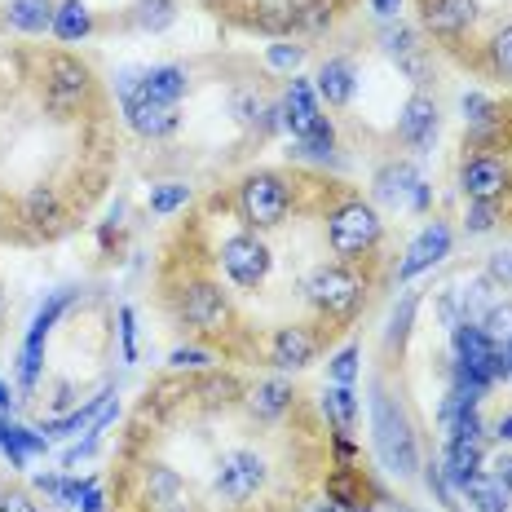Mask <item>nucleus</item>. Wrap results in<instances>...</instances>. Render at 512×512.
Wrapping results in <instances>:
<instances>
[{
    "mask_svg": "<svg viewBox=\"0 0 512 512\" xmlns=\"http://www.w3.org/2000/svg\"><path fill=\"white\" fill-rule=\"evenodd\" d=\"M371 446L376 460L393 477H415L420 468V442H415L411 415L398 407V398L384 393V384H371Z\"/></svg>",
    "mask_w": 512,
    "mask_h": 512,
    "instance_id": "f257e3e1",
    "label": "nucleus"
},
{
    "mask_svg": "<svg viewBox=\"0 0 512 512\" xmlns=\"http://www.w3.org/2000/svg\"><path fill=\"white\" fill-rule=\"evenodd\" d=\"M380 234H384L380 212L371 204H362V199H349V204H340L332 217H327V239H332V252L345 256V261L371 252L380 243Z\"/></svg>",
    "mask_w": 512,
    "mask_h": 512,
    "instance_id": "f03ea898",
    "label": "nucleus"
},
{
    "mask_svg": "<svg viewBox=\"0 0 512 512\" xmlns=\"http://www.w3.org/2000/svg\"><path fill=\"white\" fill-rule=\"evenodd\" d=\"M287 208H292V190H287V181L279 173H252V177H243V186H239V212H243V221H248L252 230L279 226V221L287 217Z\"/></svg>",
    "mask_w": 512,
    "mask_h": 512,
    "instance_id": "7ed1b4c3",
    "label": "nucleus"
},
{
    "mask_svg": "<svg viewBox=\"0 0 512 512\" xmlns=\"http://www.w3.org/2000/svg\"><path fill=\"white\" fill-rule=\"evenodd\" d=\"M305 296H309V305L323 309L327 318H349L362 305V296H367V283H362L358 274H349L345 265H323V270L309 274Z\"/></svg>",
    "mask_w": 512,
    "mask_h": 512,
    "instance_id": "20e7f679",
    "label": "nucleus"
},
{
    "mask_svg": "<svg viewBox=\"0 0 512 512\" xmlns=\"http://www.w3.org/2000/svg\"><path fill=\"white\" fill-rule=\"evenodd\" d=\"M371 195H376V204H384V208L424 212L433 190H429V181L415 173V164H384L376 181H371Z\"/></svg>",
    "mask_w": 512,
    "mask_h": 512,
    "instance_id": "39448f33",
    "label": "nucleus"
},
{
    "mask_svg": "<svg viewBox=\"0 0 512 512\" xmlns=\"http://www.w3.org/2000/svg\"><path fill=\"white\" fill-rule=\"evenodd\" d=\"M221 270L234 287H261L270 274V248L248 230V234H230L221 243Z\"/></svg>",
    "mask_w": 512,
    "mask_h": 512,
    "instance_id": "423d86ee",
    "label": "nucleus"
},
{
    "mask_svg": "<svg viewBox=\"0 0 512 512\" xmlns=\"http://www.w3.org/2000/svg\"><path fill=\"white\" fill-rule=\"evenodd\" d=\"M212 486H217V495L226 499V504H243V499H252L256 490L265 486V460L252 451H226L217 460Z\"/></svg>",
    "mask_w": 512,
    "mask_h": 512,
    "instance_id": "0eeeda50",
    "label": "nucleus"
},
{
    "mask_svg": "<svg viewBox=\"0 0 512 512\" xmlns=\"http://www.w3.org/2000/svg\"><path fill=\"white\" fill-rule=\"evenodd\" d=\"M45 98H49L53 111H76V106L89 98V67H84L80 58H67V53L49 58V67H45Z\"/></svg>",
    "mask_w": 512,
    "mask_h": 512,
    "instance_id": "6e6552de",
    "label": "nucleus"
},
{
    "mask_svg": "<svg viewBox=\"0 0 512 512\" xmlns=\"http://www.w3.org/2000/svg\"><path fill=\"white\" fill-rule=\"evenodd\" d=\"M508 186H512V168L499 155H473L460 168V190L468 195V204H495V199H504Z\"/></svg>",
    "mask_w": 512,
    "mask_h": 512,
    "instance_id": "1a4fd4ad",
    "label": "nucleus"
},
{
    "mask_svg": "<svg viewBox=\"0 0 512 512\" xmlns=\"http://www.w3.org/2000/svg\"><path fill=\"white\" fill-rule=\"evenodd\" d=\"M446 256H451V226H446V221H429V226H424V230L411 239L407 256H402L398 283H411L415 274H424V270H433V265H442Z\"/></svg>",
    "mask_w": 512,
    "mask_h": 512,
    "instance_id": "9d476101",
    "label": "nucleus"
},
{
    "mask_svg": "<svg viewBox=\"0 0 512 512\" xmlns=\"http://www.w3.org/2000/svg\"><path fill=\"white\" fill-rule=\"evenodd\" d=\"M181 318L199 332H221L230 323V305H226V292L217 283H190L181 292Z\"/></svg>",
    "mask_w": 512,
    "mask_h": 512,
    "instance_id": "9b49d317",
    "label": "nucleus"
},
{
    "mask_svg": "<svg viewBox=\"0 0 512 512\" xmlns=\"http://www.w3.org/2000/svg\"><path fill=\"white\" fill-rule=\"evenodd\" d=\"M398 142L415 155H429V146L437 142V102L424 93H411L407 106L398 115Z\"/></svg>",
    "mask_w": 512,
    "mask_h": 512,
    "instance_id": "f8f14e48",
    "label": "nucleus"
},
{
    "mask_svg": "<svg viewBox=\"0 0 512 512\" xmlns=\"http://www.w3.org/2000/svg\"><path fill=\"white\" fill-rule=\"evenodd\" d=\"M380 45H384V53H389V58L411 76V84H424V80H429V62H424L420 36H415L411 27H402V23H398V27H384V31H380Z\"/></svg>",
    "mask_w": 512,
    "mask_h": 512,
    "instance_id": "ddd939ff",
    "label": "nucleus"
},
{
    "mask_svg": "<svg viewBox=\"0 0 512 512\" xmlns=\"http://www.w3.org/2000/svg\"><path fill=\"white\" fill-rule=\"evenodd\" d=\"M124 120L137 137H168L177 133L181 115L177 106H164V102H146V98H128L124 102Z\"/></svg>",
    "mask_w": 512,
    "mask_h": 512,
    "instance_id": "4468645a",
    "label": "nucleus"
},
{
    "mask_svg": "<svg viewBox=\"0 0 512 512\" xmlns=\"http://www.w3.org/2000/svg\"><path fill=\"white\" fill-rule=\"evenodd\" d=\"M283 120H287V128H292V142H296V137H305L309 128L323 120V111H318V89L309 80L292 76V84H287V98H283Z\"/></svg>",
    "mask_w": 512,
    "mask_h": 512,
    "instance_id": "2eb2a0df",
    "label": "nucleus"
},
{
    "mask_svg": "<svg viewBox=\"0 0 512 512\" xmlns=\"http://www.w3.org/2000/svg\"><path fill=\"white\" fill-rule=\"evenodd\" d=\"M314 89H318V98H323L327 106H349L354 102V93H358L354 62L349 58H327L323 67H318V76H314Z\"/></svg>",
    "mask_w": 512,
    "mask_h": 512,
    "instance_id": "dca6fc26",
    "label": "nucleus"
},
{
    "mask_svg": "<svg viewBox=\"0 0 512 512\" xmlns=\"http://www.w3.org/2000/svg\"><path fill=\"white\" fill-rule=\"evenodd\" d=\"M314 354H318V340H314L309 327H283L270 345V362L279 371H301V367L314 362Z\"/></svg>",
    "mask_w": 512,
    "mask_h": 512,
    "instance_id": "f3484780",
    "label": "nucleus"
},
{
    "mask_svg": "<svg viewBox=\"0 0 512 512\" xmlns=\"http://www.w3.org/2000/svg\"><path fill=\"white\" fill-rule=\"evenodd\" d=\"M477 18V0H429L424 5V23L437 36H460L464 27H473Z\"/></svg>",
    "mask_w": 512,
    "mask_h": 512,
    "instance_id": "a211bd4d",
    "label": "nucleus"
},
{
    "mask_svg": "<svg viewBox=\"0 0 512 512\" xmlns=\"http://www.w3.org/2000/svg\"><path fill=\"white\" fill-rule=\"evenodd\" d=\"M137 98L146 102H164V106H177L186 98V67H146L142 76V89H137Z\"/></svg>",
    "mask_w": 512,
    "mask_h": 512,
    "instance_id": "6ab92c4d",
    "label": "nucleus"
},
{
    "mask_svg": "<svg viewBox=\"0 0 512 512\" xmlns=\"http://www.w3.org/2000/svg\"><path fill=\"white\" fill-rule=\"evenodd\" d=\"M146 490H151L155 512H190V495H186V486H181V477L173 468L155 464L151 473H146Z\"/></svg>",
    "mask_w": 512,
    "mask_h": 512,
    "instance_id": "aec40b11",
    "label": "nucleus"
},
{
    "mask_svg": "<svg viewBox=\"0 0 512 512\" xmlns=\"http://www.w3.org/2000/svg\"><path fill=\"white\" fill-rule=\"evenodd\" d=\"M437 468L451 482V490H460L473 473H482V442H446V455L437 460Z\"/></svg>",
    "mask_w": 512,
    "mask_h": 512,
    "instance_id": "412c9836",
    "label": "nucleus"
},
{
    "mask_svg": "<svg viewBox=\"0 0 512 512\" xmlns=\"http://www.w3.org/2000/svg\"><path fill=\"white\" fill-rule=\"evenodd\" d=\"M460 495L468 499V508H473V512H508L512 490L499 482L495 473H473V477H468V482L460 486Z\"/></svg>",
    "mask_w": 512,
    "mask_h": 512,
    "instance_id": "4be33fe9",
    "label": "nucleus"
},
{
    "mask_svg": "<svg viewBox=\"0 0 512 512\" xmlns=\"http://www.w3.org/2000/svg\"><path fill=\"white\" fill-rule=\"evenodd\" d=\"M53 0H9L5 23L23 36H40V31H53Z\"/></svg>",
    "mask_w": 512,
    "mask_h": 512,
    "instance_id": "5701e85b",
    "label": "nucleus"
},
{
    "mask_svg": "<svg viewBox=\"0 0 512 512\" xmlns=\"http://www.w3.org/2000/svg\"><path fill=\"white\" fill-rule=\"evenodd\" d=\"M0 451L9 455V464L14 468H23L27 455H45L49 451V437L31 433V429H23V424H14V420H5L0 424Z\"/></svg>",
    "mask_w": 512,
    "mask_h": 512,
    "instance_id": "b1692460",
    "label": "nucleus"
},
{
    "mask_svg": "<svg viewBox=\"0 0 512 512\" xmlns=\"http://www.w3.org/2000/svg\"><path fill=\"white\" fill-rule=\"evenodd\" d=\"M93 31V14L84 0H62L58 9H53V36L62 40V45H76Z\"/></svg>",
    "mask_w": 512,
    "mask_h": 512,
    "instance_id": "393cba45",
    "label": "nucleus"
},
{
    "mask_svg": "<svg viewBox=\"0 0 512 512\" xmlns=\"http://www.w3.org/2000/svg\"><path fill=\"white\" fill-rule=\"evenodd\" d=\"M323 415L336 424L340 433H354V424H358V393H354V384H332V389L323 393Z\"/></svg>",
    "mask_w": 512,
    "mask_h": 512,
    "instance_id": "a878e982",
    "label": "nucleus"
},
{
    "mask_svg": "<svg viewBox=\"0 0 512 512\" xmlns=\"http://www.w3.org/2000/svg\"><path fill=\"white\" fill-rule=\"evenodd\" d=\"M287 407H292V384H287V380L256 384V393H252V415H256V420H279Z\"/></svg>",
    "mask_w": 512,
    "mask_h": 512,
    "instance_id": "bb28decb",
    "label": "nucleus"
},
{
    "mask_svg": "<svg viewBox=\"0 0 512 512\" xmlns=\"http://www.w3.org/2000/svg\"><path fill=\"white\" fill-rule=\"evenodd\" d=\"M111 398H115V393H98V398H89L80 411H71V415H62V420L45 424L40 433H58V437H80V433H89V429H93V420H98V411H102Z\"/></svg>",
    "mask_w": 512,
    "mask_h": 512,
    "instance_id": "cd10ccee",
    "label": "nucleus"
},
{
    "mask_svg": "<svg viewBox=\"0 0 512 512\" xmlns=\"http://www.w3.org/2000/svg\"><path fill=\"white\" fill-rule=\"evenodd\" d=\"M93 477H36V490L40 495H49L58 508H80V499H84V490H89Z\"/></svg>",
    "mask_w": 512,
    "mask_h": 512,
    "instance_id": "c85d7f7f",
    "label": "nucleus"
},
{
    "mask_svg": "<svg viewBox=\"0 0 512 512\" xmlns=\"http://www.w3.org/2000/svg\"><path fill=\"white\" fill-rule=\"evenodd\" d=\"M464 120H468V133L482 142V137L495 133V124H499V111H495V102L486 98V93H464Z\"/></svg>",
    "mask_w": 512,
    "mask_h": 512,
    "instance_id": "c756f323",
    "label": "nucleus"
},
{
    "mask_svg": "<svg viewBox=\"0 0 512 512\" xmlns=\"http://www.w3.org/2000/svg\"><path fill=\"white\" fill-rule=\"evenodd\" d=\"M256 23L265 31L301 27V0H256Z\"/></svg>",
    "mask_w": 512,
    "mask_h": 512,
    "instance_id": "7c9ffc66",
    "label": "nucleus"
},
{
    "mask_svg": "<svg viewBox=\"0 0 512 512\" xmlns=\"http://www.w3.org/2000/svg\"><path fill=\"white\" fill-rule=\"evenodd\" d=\"M173 23H177L173 0H137L133 5V27L137 31H168Z\"/></svg>",
    "mask_w": 512,
    "mask_h": 512,
    "instance_id": "2f4dec72",
    "label": "nucleus"
},
{
    "mask_svg": "<svg viewBox=\"0 0 512 512\" xmlns=\"http://www.w3.org/2000/svg\"><path fill=\"white\" fill-rule=\"evenodd\" d=\"M332 146H336V124L323 115V120L309 128L305 137H296V151L292 155H301V159H327V155H332Z\"/></svg>",
    "mask_w": 512,
    "mask_h": 512,
    "instance_id": "473e14b6",
    "label": "nucleus"
},
{
    "mask_svg": "<svg viewBox=\"0 0 512 512\" xmlns=\"http://www.w3.org/2000/svg\"><path fill=\"white\" fill-rule=\"evenodd\" d=\"M495 349H512V301H495L486 309V318L477 323Z\"/></svg>",
    "mask_w": 512,
    "mask_h": 512,
    "instance_id": "72a5a7b5",
    "label": "nucleus"
},
{
    "mask_svg": "<svg viewBox=\"0 0 512 512\" xmlns=\"http://www.w3.org/2000/svg\"><path fill=\"white\" fill-rule=\"evenodd\" d=\"M415 309H420V296H415V292H407L398 305H393V314H389V332H384L389 349H402V345H407L411 323H415Z\"/></svg>",
    "mask_w": 512,
    "mask_h": 512,
    "instance_id": "f704fd0d",
    "label": "nucleus"
},
{
    "mask_svg": "<svg viewBox=\"0 0 512 512\" xmlns=\"http://www.w3.org/2000/svg\"><path fill=\"white\" fill-rule=\"evenodd\" d=\"M27 221H31V226H58V221H62L58 195H53L49 186H36L27 195Z\"/></svg>",
    "mask_w": 512,
    "mask_h": 512,
    "instance_id": "c9c22d12",
    "label": "nucleus"
},
{
    "mask_svg": "<svg viewBox=\"0 0 512 512\" xmlns=\"http://www.w3.org/2000/svg\"><path fill=\"white\" fill-rule=\"evenodd\" d=\"M190 204V186H181V181H164V186L151 190V212L155 217H173L177 208Z\"/></svg>",
    "mask_w": 512,
    "mask_h": 512,
    "instance_id": "e433bc0d",
    "label": "nucleus"
},
{
    "mask_svg": "<svg viewBox=\"0 0 512 512\" xmlns=\"http://www.w3.org/2000/svg\"><path fill=\"white\" fill-rule=\"evenodd\" d=\"M301 62H305V45H270L265 49V67L270 71H287V76H296Z\"/></svg>",
    "mask_w": 512,
    "mask_h": 512,
    "instance_id": "4c0bfd02",
    "label": "nucleus"
},
{
    "mask_svg": "<svg viewBox=\"0 0 512 512\" xmlns=\"http://www.w3.org/2000/svg\"><path fill=\"white\" fill-rule=\"evenodd\" d=\"M490 67H495L499 80H512V27H504L490 40Z\"/></svg>",
    "mask_w": 512,
    "mask_h": 512,
    "instance_id": "58836bf2",
    "label": "nucleus"
},
{
    "mask_svg": "<svg viewBox=\"0 0 512 512\" xmlns=\"http://www.w3.org/2000/svg\"><path fill=\"white\" fill-rule=\"evenodd\" d=\"M168 367H177V371H204L212 367V354L208 349H195V345H181L168 354Z\"/></svg>",
    "mask_w": 512,
    "mask_h": 512,
    "instance_id": "ea45409f",
    "label": "nucleus"
},
{
    "mask_svg": "<svg viewBox=\"0 0 512 512\" xmlns=\"http://www.w3.org/2000/svg\"><path fill=\"white\" fill-rule=\"evenodd\" d=\"M327 371H332V384H354V376H358V345H345V349H340Z\"/></svg>",
    "mask_w": 512,
    "mask_h": 512,
    "instance_id": "a19ab883",
    "label": "nucleus"
},
{
    "mask_svg": "<svg viewBox=\"0 0 512 512\" xmlns=\"http://www.w3.org/2000/svg\"><path fill=\"white\" fill-rule=\"evenodd\" d=\"M301 27L305 31L332 27V5H327V0H309V5H301Z\"/></svg>",
    "mask_w": 512,
    "mask_h": 512,
    "instance_id": "79ce46f5",
    "label": "nucleus"
},
{
    "mask_svg": "<svg viewBox=\"0 0 512 512\" xmlns=\"http://www.w3.org/2000/svg\"><path fill=\"white\" fill-rule=\"evenodd\" d=\"M464 226H468V234H486V230H495V204H468Z\"/></svg>",
    "mask_w": 512,
    "mask_h": 512,
    "instance_id": "37998d69",
    "label": "nucleus"
},
{
    "mask_svg": "<svg viewBox=\"0 0 512 512\" xmlns=\"http://www.w3.org/2000/svg\"><path fill=\"white\" fill-rule=\"evenodd\" d=\"M486 279L495 287H504V292H512V252H495V256H490Z\"/></svg>",
    "mask_w": 512,
    "mask_h": 512,
    "instance_id": "c03bdc74",
    "label": "nucleus"
},
{
    "mask_svg": "<svg viewBox=\"0 0 512 512\" xmlns=\"http://www.w3.org/2000/svg\"><path fill=\"white\" fill-rule=\"evenodd\" d=\"M230 106H234V120H239V124H252V128H256V120H261V111H265V106L256 102L252 93H243V89L230 98Z\"/></svg>",
    "mask_w": 512,
    "mask_h": 512,
    "instance_id": "a18cd8bd",
    "label": "nucleus"
},
{
    "mask_svg": "<svg viewBox=\"0 0 512 512\" xmlns=\"http://www.w3.org/2000/svg\"><path fill=\"white\" fill-rule=\"evenodd\" d=\"M424 482H429V495H437V504H446V508H460L455 504V495H451V482L442 477V468L429 464V473H424Z\"/></svg>",
    "mask_w": 512,
    "mask_h": 512,
    "instance_id": "49530a36",
    "label": "nucleus"
},
{
    "mask_svg": "<svg viewBox=\"0 0 512 512\" xmlns=\"http://www.w3.org/2000/svg\"><path fill=\"white\" fill-rule=\"evenodd\" d=\"M120 340H124V362L137 358V327H133V309H120Z\"/></svg>",
    "mask_w": 512,
    "mask_h": 512,
    "instance_id": "de8ad7c7",
    "label": "nucleus"
},
{
    "mask_svg": "<svg viewBox=\"0 0 512 512\" xmlns=\"http://www.w3.org/2000/svg\"><path fill=\"white\" fill-rule=\"evenodd\" d=\"M0 512H40V508L31 504V495H23V490H9V495H0Z\"/></svg>",
    "mask_w": 512,
    "mask_h": 512,
    "instance_id": "09e8293b",
    "label": "nucleus"
},
{
    "mask_svg": "<svg viewBox=\"0 0 512 512\" xmlns=\"http://www.w3.org/2000/svg\"><path fill=\"white\" fill-rule=\"evenodd\" d=\"M80 512H106V499H102L98 482H89V490H84V499H80Z\"/></svg>",
    "mask_w": 512,
    "mask_h": 512,
    "instance_id": "8fccbe9b",
    "label": "nucleus"
},
{
    "mask_svg": "<svg viewBox=\"0 0 512 512\" xmlns=\"http://www.w3.org/2000/svg\"><path fill=\"white\" fill-rule=\"evenodd\" d=\"M371 9H376V18H384V23H393L402 9V0H371Z\"/></svg>",
    "mask_w": 512,
    "mask_h": 512,
    "instance_id": "3c124183",
    "label": "nucleus"
},
{
    "mask_svg": "<svg viewBox=\"0 0 512 512\" xmlns=\"http://www.w3.org/2000/svg\"><path fill=\"white\" fill-rule=\"evenodd\" d=\"M14 415V389H9V380H0V424Z\"/></svg>",
    "mask_w": 512,
    "mask_h": 512,
    "instance_id": "603ef678",
    "label": "nucleus"
},
{
    "mask_svg": "<svg viewBox=\"0 0 512 512\" xmlns=\"http://www.w3.org/2000/svg\"><path fill=\"white\" fill-rule=\"evenodd\" d=\"M495 477L512 490V455H499V460H495Z\"/></svg>",
    "mask_w": 512,
    "mask_h": 512,
    "instance_id": "864d4df0",
    "label": "nucleus"
},
{
    "mask_svg": "<svg viewBox=\"0 0 512 512\" xmlns=\"http://www.w3.org/2000/svg\"><path fill=\"white\" fill-rule=\"evenodd\" d=\"M336 455L340 460H354V442H349V437H336Z\"/></svg>",
    "mask_w": 512,
    "mask_h": 512,
    "instance_id": "5fc2aeb1",
    "label": "nucleus"
},
{
    "mask_svg": "<svg viewBox=\"0 0 512 512\" xmlns=\"http://www.w3.org/2000/svg\"><path fill=\"white\" fill-rule=\"evenodd\" d=\"M499 437H504V442H512V415H504V420H499Z\"/></svg>",
    "mask_w": 512,
    "mask_h": 512,
    "instance_id": "6e6d98bb",
    "label": "nucleus"
}]
</instances>
